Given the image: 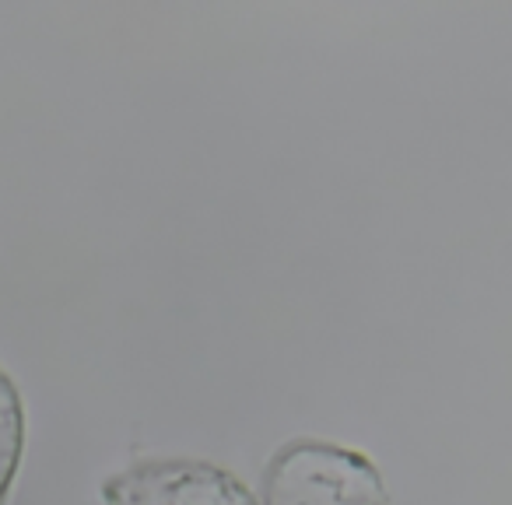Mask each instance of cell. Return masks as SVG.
<instances>
[{"instance_id":"obj_2","label":"cell","mask_w":512,"mask_h":505,"mask_svg":"<svg viewBox=\"0 0 512 505\" xmlns=\"http://www.w3.org/2000/svg\"><path fill=\"white\" fill-rule=\"evenodd\" d=\"M18 453H22V407L11 383L0 376V498L18 467Z\"/></svg>"},{"instance_id":"obj_1","label":"cell","mask_w":512,"mask_h":505,"mask_svg":"<svg viewBox=\"0 0 512 505\" xmlns=\"http://www.w3.org/2000/svg\"><path fill=\"white\" fill-rule=\"evenodd\" d=\"M267 505H383V488L362 456L330 446H295L274 460Z\"/></svg>"}]
</instances>
